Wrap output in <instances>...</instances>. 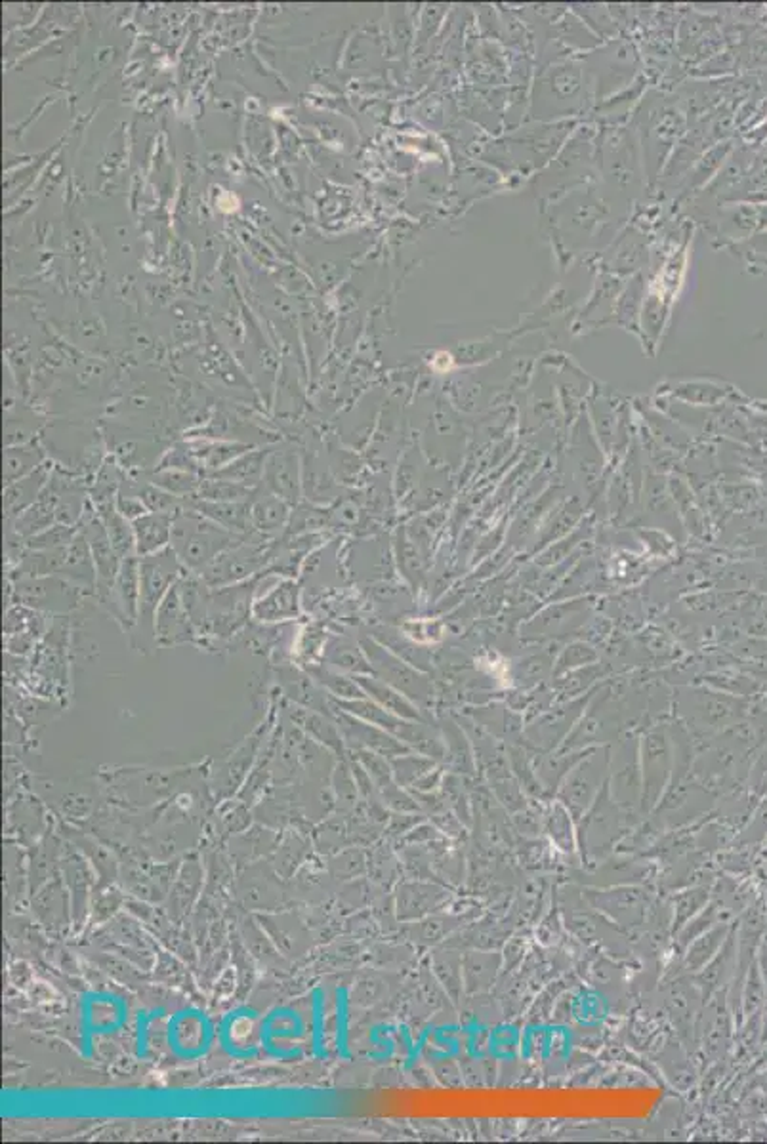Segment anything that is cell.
Wrapping results in <instances>:
<instances>
[{
  "label": "cell",
  "instance_id": "30bf717a",
  "mask_svg": "<svg viewBox=\"0 0 767 1144\" xmlns=\"http://www.w3.org/2000/svg\"><path fill=\"white\" fill-rule=\"evenodd\" d=\"M251 515H253V527H256L260 532L270 534V532L279 530L284 525L289 511H287L284 500L270 492L258 498L251 506Z\"/></svg>",
  "mask_w": 767,
  "mask_h": 1144
},
{
  "label": "cell",
  "instance_id": "e0dca14e",
  "mask_svg": "<svg viewBox=\"0 0 767 1144\" xmlns=\"http://www.w3.org/2000/svg\"><path fill=\"white\" fill-rule=\"evenodd\" d=\"M308 673L317 679L321 685H325L331 692H334L336 696H355L353 691H358L353 687V683L350 682L348 677H344L340 672L331 668L329 664H321V666H310Z\"/></svg>",
  "mask_w": 767,
  "mask_h": 1144
},
{
  "label": "cell",
  "instance_id": "ac0fdd59",
  "mask_svg": "<svg viewBox=\"0 0 767 1144\" xmlns=\"http://www.w3.org/2000/svg\"><path fill=\"white\" fill-rule=\"evenodd\" d=\"M52 506L39 502L37 506H33L31 510H27L20 520L15 523V530L22 534H33V532H41L43 529H48V523L52 521Z\"/></svg>",
  "mask_w": 767,
  "mask_h": 1144
},
{
  "label": "cell",
  "instance_id": "7a4b0ae2",
  "mask_svg": "<svg viewBox=\"0 0 767 1144\" xmlns=\"http://www.w3.org/2000/svg\"><path fill=\"white\" fill-rule=\"evenodd\" d=\"M182 572V561L168 546L151 556L139 558V616L138 624L155 630V616L176 578Z\"/></svg>",
  "mask_w": 767,
  "mask_h": 1144
},
{
  "label": "cell",
  "instance_id": "3957f363",
  "mask_svg": "<svg viewBox=\"0 0 767 1144\" xmlns=\"http://www.w3.org/2000/svg\"><path fill=\"white\" fill-rule=\"evenodd\" d=\"M265 563V551L262 542H239L231 549L224 551L222 556L210 563L203 572L201 578L210 587H227L237 584L248 577H253Z\"/></svg>",
  "mask_w": 767,
  "mask_h": 1144
},
{
  "label": "cell",
  "instance_id": "ba28073f",
  "mask_svg": "<svg viewBox=\"0 0 767 1144\" xmlns=\"http://www.w3.org/2000/svg\"><path fill=\"white\" fill-rule=\"evenodd\" d=\"M193 510L205 515L206 520L237 534L246 532L253 525L251 506L246 502H212V500L199 498V502L193 506Z\"/></svg>",
  "mask_w": 767,
  "mask_h": 1144
},
{
  "label": "cell",
  "instance_id": "7c38bea8",
  "mask_svg": "<svg viewBox=\"0 0 767 1144\" xmlns=\"http://www.w3.org/2000/svg\"><path fill=\"white\" fill-rule=\"evenodd\" d=\"M44 479H46L44 473H37V475L33 473L29 477H24L20 481L10 482L8 489H6V498H5L6 511L8 513H17V511H22L24 508H27L33 502V500L37 498L39 491L43 489Z\"/></svg>",
  "mask_w": 767,
  "mask_h": 1144
},
{
  "label": "cell",
  "instance_id": "8fae6325",
  "mask_svg": "<svg viewBox=\"0 0 767 1144\" xmlns=\"http://www.w3.org/2000/svg\"><path fill=\"white\" fill-rule=\"evenodd\" d=\"M103 525H105L107 536H110V540H111V546L120 559L136 556L134 529H132V523H129L127 517L120 515L117 508L103 511Z\"/></svg>",
  "mask_w": 767,
  "mask_h": 1144
},
{
  "label": "cell",
  "instance_id": "8992f818",
  "mask_svg": "<svg viewBox=\"0 0 767 1144\" xmlns=\"http://www.w3.org/2000/svg\"><path fill=\"white\" fill-rule=\"evenodd\" d=\"M174 515L168 513H146L132 521L136 539V556L146 558L170 546Z\"/></svg>",
  "mask_w": 767,
  "mask_h": 1144
},
{
  "label": "cell",
  "instance_id": "d6986e66",
  "mask_svg": "<svg viewBox=\"0 0 767 1144\" xmlns=\"http://www.w3.org/2000/svg\"><path fill=\"white\" fill-rule=\"evenodd\" d=\"M69 542H75V532L71 530L69 527H50V530L41 532L39 536H33L29 548L33 549H56V548H63Z\"/></svg>",
  "mask_w": 767,
  "mask_h": 1144
},
{
  "label": "cell",
  "instance_id": "277c9868",
  "mask_svg": "<svg viewBox=\"0 0 767 1144\" xmlns=\"http://www.w3.org/2000/svg\"><path fill=\"white\" fill-rule=\"evenodd\" d=\"M101 603H111V613L127 625L138 624L139 616V561L132 556L122 559L117 580L110 596Z\"/></svg>",
  "mask_w": 767,
  "mask_h": 1144
},
{
  "label": "cell",
  "instance_id": "4fadbf2b",
  "mask_svg": "<svg viewBox=\"0 0 767 1144\" xmlns=\"http://www.w3.org/2000/svg\"><path fill=\"white\" fill-rule=\"evenodd\" d=\"M246 496H253V487L216 477L201 481L199 487V498L212 500V502H243Z\"/></svg>",
  "mask_w": 767,
  "mask_h": 1144
},
{
  "label": "cell",
  "instance_id": "5bb4252c",
  "mask_svg": "<svg viewBox=\"0 0 767 1144\" xmlns=\"http://www.w3.org/2000/svg\"><path fill=\"white\" fill-rule=\"evenodd\" d=\"M264 470H265L264 460L260 454H256L253 458H243V460L227 463V466H224L222 470L214 473V477L241 482V485L244 487H254L264 477Z\"/></svg>",
  "mask_w": 767,
  "mask_h": 1144
},
{
  "label": "cell",
  "instance_id": "9c48e42d",
  "mask_svg": "<svg viewBox=\"0 0 767 1144\" xmlns=\"http://www.w3.org/2000/svg\"><path fill=\"white\" fill-rule=\"evenodd\" d=\"M264 477L275 496L294 502L298 494V468L292 460L277 458L270 462L264 470Z\"/></svg>",
  "mask_w": 767,
  "mask_h": 1144
},
{
  "label": "cell",
  "instance_id": "2e32d148",
  "mask_svg": "<svg viewBox=\"0 0 767 1144\" xmlns=\"http://www.w3.org/2000/svg\"><path fill=\"white\" fill-rule=\"evenodd\" d=\"M153 485L180 498L199 491L201 481L187 472H165L153 479Z\"/></svg>",
  "mask_w": 767,
  "mask_h": 1144
},
{
  "label": "cell",
  "instance_id": "52a82bcc",
  "mask_svg": "<svg viewBox=\"0 0 767 1144\" xmlns=\"http://www.w3.org/2000/svg\"><path fill=\"white\" fill-rule=\"evenodd\" d=\"M300 599L298 586L292 580H284L273 586L270 592L260 596L254 603V616L262 622L289 620L298 616Z\"/></svg>",
  "mask_w": 767,
  "mask_h": 1144
},
{
  "label": "cell",
  "instance_id": "5b68a950",
  "mask_svg": "<svg viewBox=\"0 0 767 1144\" xmlns=\"http://www.w3.org/2000/svg\"><path fill=\"white\" fill-rule=\"evenodd\" d=\"M189 618L191 616L186 609L180 589H177V586H174L157 609L155 634H158V639L167 643V645L177 641H186L189 639V634H191Z\"/></svg>",
  "mask_w": 767,
  "mask_h": 1144
},
{
  "label": "cell",
  "instance_id": "6da1fadb",
  "mask_svg": "<svg viewBox=\"0 0 767 1144\" xmlns=\"http://www.w3.org/2000/svg\"><path fill=\"white\" fill-rule=\"evenodd\" d=\"M244 540V534L231 532L218 523L206 520L205 515L191 511H177L172 521L170 548L177 559L191 572H203L210 563L216 561L224 551Z\"/></svg>",
  "mask_w": 767,
  "mask_h": 1144
},
{
  "label": "cell",
  "instance_id": "9a60e30c",
  "mask_svg": "<svg viewBox=\"0 0 767 1144\" xmlns=\"http://www.w3.org/2000/svg\"><path fill=\"white\" fill-rule=\"evenodd\" d=\"M323 658L325 664H329L334 670H346V672H361L363 666H360V658L355 654L353 645H350L348 641L340 639V637H332L327 647L323 649Z\"/></svg>",
  "mask_w": 767,
  "mask_h": 1144
}]
</instances>
